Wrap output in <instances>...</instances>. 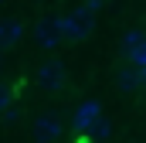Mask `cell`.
Instances as JSON below:
<instances>
[{"mask_svg": "<svg viewBox=\"0 0 146 143\" xmlns=\"http://www.w3.org/2000/svg\"><path fill=\"white\" fill-rule=\"evenodd\" d=\"M139 41H143V34H139V31H126V34H122V48L129 51V48H136Z\"/></svg>", "mask_w": 146, "mask_h": 143, "instance_id": "30bf717a", "label": "cell"}, {"mask_svg": "<svg viewBox=\"0 0 146 143\" xmlns=\"http://www.w3.org/2000/svg\"><path fill=\"white\" fill-rule=\"evenodd\" d=\"M58 24H61V41H85L95 31V14L88 7H78L72 14L58 17Z\"/></svg>", "mask_w": 146, "mask_h": 143, "instance_id": "6da1fadb", "label": "cell"}, {"mask_svg": "<svg viewBox=\"0 0 146 143\" xmlns=\"http://www.w3.org/2000/svg\"><path fill=\"white\" fill-rule=\"evenodd\" d=\"M126 55H129V61H133L136 68H139V65H146V37L139 41V44H136V48H129Z\"/></svg>", "mask_w": 146, "mask_h": 143, "instance_id": "9c48e42d", "label": "cell"}, {"mask_svg": "<svg viewBox=\"0 0 146 143\" xmlns=\"http://www.w3.org/2000/svg\"><path fill=\"white\" fill-rule=\"evenodd\" d=\"M78 143H92V140H88V136H82V140H78Z\"/></svg>", "mask_w": 146, "mask_h": 143, "instance_id": "4fadbf2b", "label": "cell"}, {"mask_svg": "<svg viewBox=\"0 0 146 143\" xmlns=\"http://www.w3.org/2000/svg\"><path fill=\"white\" fill-rule=\"evenodd\" d=\"M139 89H146V65H139Z\"/></svg>", "mask_w": 146, "mask_h": 143, "instance_id": "7c38bea8", "label": "cell"}, {"mask_svg": "<svg viewBox=\"0 0 146 143\" xmlns=\"http://www.w3.org/2000/svg\"><path fill=\"white\" fill-rule=\"evenodd\" d=\"M7 106H10V89L0 82V112H7Z\"/></svg>", "mask_w": 146, "mask_h": 143, "instance_id": "8fae6325", "label": "cell"}, {"mask_svg": "<svg viewBox=\"0 0 146 143\" xmlns=\"http://www.w3.org/2000/svg\"><path fill=\"white\" fill-rule=\"evenodd\" d=\"M88 133H92L95 140H102V136H109V119H106V116L99 112V116H95V123L88 126ZM88 133H85V136H88Z\"/></svg>", "mask_w": 146, "mask_h": 143, "instance_id": "ba28073f", "label": "cell"}, {"mask_svg": "<svg viewBox=\"0 0 146 143\" xmlns=\"http://www.w3.org/2000/svg\"><path fill=\"white\" fill-rule=\"evenodd\" d=\"M34 41H37V48H58L61 44V24H58V17H41L37 21V27H34Z\"/></svg>", "mask_w": 146, "mask_h": 143, "instance_id": "7a4b0ae2", "label": "cell"}, {"mask_svg": "<svg viewBox=\"0 0 146 143\" xmlns=\"http://www.w3.org/2000/svg\"><path fill=\"white\" fill-rule=\"evenodd\" d=\"M0 65H3V61H0Z\"/></svg>", "mask_w": 146, "mask_h": 143, "instance_id": "5bb4252c", "label": "cell"}, {"mask_svg": "<svg viewBox=\"0 0 146 143\" xmlns=\"http://www.w3.org/2000/svg\"><path fill=\"white\" fill-rule=\"evenodd\" d=\"M21 37H24V21H17V17H3L0 21V51L14 48Z\"/></svg>", "mask_w": 146, "mask_h": 143, "instance_id": "8992f818", "label": "cell"}, {"mask_svg": "<svg viewBox=\"0 0 146 143\" xmlns=\"http://www.w3.org/2000/svg\"><path fill=\"white\" fill-rule=\"evenodd\" d=\"M99 112H102V106H99L95 99H85L82 106L75 109V130H78V136H85V133H88V126L95 123V116H99Z\"/></svg>", "mask_w": 146, "mask_h": 143, "instance_id": "5b68a950", "label": "cell"}, {"mask_svg": "<svg viewBox=\"0 0 146 143\" xmlns=\"http://www.w3.org/2000/svg\"><path fill=\"white\" fill-rule=\"evenodd\" d=\"M58 136H61V119L58 116H48L44 112V116L34 119V140L37 143H54Z\"/></svg>", "mask_w": 146, "mask_h": 143, "instance_id": "277c9868", "label": "cell"}, {"mask_svg": "<svg viewBox=\"0 0 146 143\" xmlns=\"http://www.w3.org/2000/svg\"><path fill=\"white\" fill-rule=\"evenodd\" d=\"M37 85L41 89H61L65 85V65L61 61H44L41 68H37Z\"/></svg>", "mask_w": 146, "mask_h": 143, "instance_id": "3957f363", "label": "cell"}, {"mask_svg": "<svg viewBox=\"0 0 146 143\" xmlns=\"http://www.w3.org/2000/svg\"><path fill=\"white\" fill-rule=\"evenodd\" d=\"M115 75H119V85H122V89H139V68H136V65H133V68H119Z\"/></svg>", "mask_w": 146, "mask_h": 143, "instance_id": "52a82bcc", "label": "cell"}]
</instances>
